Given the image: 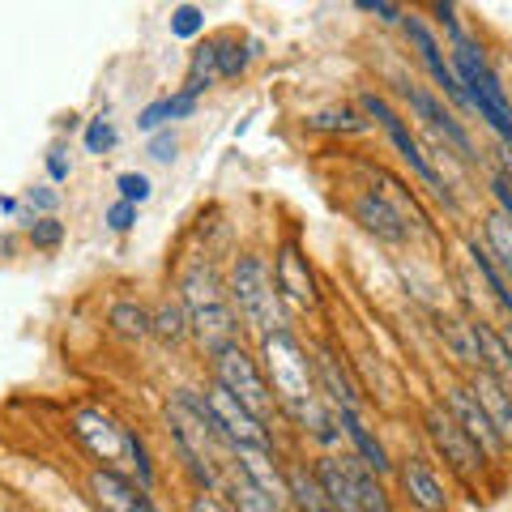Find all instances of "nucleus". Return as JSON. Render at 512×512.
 I'll return each mask as SVG.
<instances>
[{"label":"nucleus","mask_w":512,"mask_h":512,"mask_svg":"<svg viewBox=\"0 0 512 512\" xmlns=\"http://www.w3.org/2000/svg\"><path fill=\"white\" fill-rule=\"evenodd\" d=\"M261 372H265V384H269V393H274V402L291 414V419H299L303 427H312V436L333 440L329 414L320 410L316 367H312L308 350L299 346V338L291 329L261 338Z\"/></svg>","instance_id":"obj_1"},{"label":"nucleus","mask_w":512,"mask_h":512,"mask_svg":"<svg viewBox=\"0 0 512 512\" xmlns=\"http://www.w3.org/2000/svg\"><path fill=\"white\" fill-rule=\"evenodd\" d=\"M171 436L180 444V457L188 461V470L197 474L201 491L218 487V453H231V440L222 436L218 419L210 414V402L197 389H180L175 402L167 406Z\"/></svg>","instance_id":"obj_2"},{"label":"nucleus","mask_w":512,"mask_h":512,"mask_svg":"<svg viewBox=\"0 0 512 512\" xmlns=\"http://www.w3.org/2000/svg\"><path fill=\"white\" fill-rule=\"evenodd\" d=\"M231 299H235L239 316H244V325L256 329L261 338L286 329V312H282L286 303L278 299L274 274H269V265L256 252H244L235 261V269H231Z\"/></svg>","instance_id":"obj_3"},{"label":"nucleus","mask_w":512,"mask_h":512,"mask_svg":"<svg viewBox=\"0 0 512 512\" xmlns=\"http://www.w3.org/2000/svg\"><path fill=\"white\" fill-rule=\"evenodd\" d=\"M214 384H222V389H227L244 410H252L261 423H265L269 414H274V406H278L274 393H269V384H265L261 363H256L239 342L222 346L218 355H214Z\"/></svg>","instance_id":"obj_4"},{"label":"nucleus","mask_w":512,"mask_h":512,"mask_svg":"<svg viewBox=\"0 0 512 512\" xmlns=\"http://www.w3.org/2000/svg\"><path fill=\"white\" fill-rule=\"evenodd\" d=\"M274 291L282 303H291V308H316L320 303V291H316V274L308 265V256L299 252L295 239H286L274 256Z\"/></svg>","instance_id":"obj_5"},{"label":"nucleus","mask_w":512,"mask_h":512,"mask_svg":"<svg viewBox=\"0 0 512 512\" xmlns=\"http://www.w3.org/2000/svg\"><path fill=\"white\" fill-rule=\"evenodd\" d=\"M205 402H210V414L218 419L222 436L231 440V448H274V444H269V427L256 419L252 410L239 406L235 397L222 389V384H214V389L205 393Z\"/></svg>","instance_id":"obj_6"},{"label":"nucleus","mask_w":512,"mask_h":512,"mask_svg":"<svg viewBox=\"0 0 512 512\" xmlns=\"http://www.w3.org/2000/svg\"><path fill=\"white\" fill-rule=\"evenodd\" d=\"M73 431L94 457L103 461V470H116L128 457V427H120L111 414L103 410H77L73 414Z\"/></svg>","instance_id":"obj_7"},{"label":"nucleus","mask_w":512,"mask_h":512,"mask_svg":"<svg viewBox=\"0 0 512 512\" xmlns=\"http://www.w3.org/2000/svg\"><path fill=\"white\" fill-rule=\"evenodd\" d=\"M427 436H431V444H436L440 448V453H444V461H448V466H453L457 474H474L478 466H483V453H478V448H474V440L466 436V431H461L457 423H453V414H448L444 406H431L427 410Z\"/></svg>","instance_id":"obj_8"},{"label":"nucleus","mask_w":512,"mask_h":512,"mask_svg":"<svg viewBox=\"0 0 512 512\" xmlns=\"http://www.w3.org/2000/svg\"><path fill=\"white\" fill-rule=\"evenodd\" d=\"M444 410L453 414V423H457V427H461V431H466V436L474 440V448H478V453H483V457H495V453H500V448H504V440L495 436L491 419L483 414V406H478V397H474L470 389H461V384H457V389H448V402H444Z\"/></svg>","instance_id":"obj_9"},{"label":"nucleus","mask_w":512,"mask_h":512,"mask_svg":"<svg viewBox=\"0 0 512 512\" xmlns=\"http://www.w3.org/2000/svg\"><path fill=\"white\" fill-rule=\"evenodd\" d=\"M363 107H367V111H372V116H376V120L384 124V133H389V137H393V146H397V150H402V158H406V163H410L414 171H419V175H423V180H427L431 188H436V192H440V197H448V192H444V180H440V171H436V167H431V163H427V154L419 150V141H414V137H410V128H406L402 120H397V116H393V107H389V103H384V99H376V94H367V99H363Z\"/></svg>","instance_id":"obj_10"},{"label":"nucleus","mask_w":512,"mask_h":512,"mask_svg":"<svg viewBox=\"0 0 512 512\" xmlns=\"http://www.w3.org/2000/svg\"><path fill=\"white\" fill-rule=\"evenodd\" d=\"M90 495L103 512H158L150 491H141L137 483H128L120 470H94L90 474Z\"/></svg>","instance_id":"obj_11"},{"label":"nucleus","mask_w":512,"mask_h":512,"mask_svg":"<svg viewBox=\"0 0 512 512\" xmlns=\"http://www.w3.org/2000/svg\"><path fill=\"white\" fill-rule=\"evenodd\" d=\"M397 478H402L406 500L419 512H444L448 508V491L440 483V474L431 470L423 457H406L402 466H397Z\"/></svg>","instance_id":"obj_12"},{"label":"nucleus","mask_w":512,"mask_h":512,"mask_svg":"<svg viewBox=\"0 0 512 512\" xmlns=\"http://www.w3.org/2000/svg\"><path fill=\"white\" fill-rule=\"evenodd\" d=\"M312 367H316V384H320V393H329V402L338 406V410H346V414H359V389H355V384H350V376H346L342 359L333 355V350H316Z\"/></svg>","instance_id":"obj_13"},{"label":"nucleus","mask_w":512,"mask_h":512,"mask_svg":"<svg viewBox=\"0 0 512 512\" xmlns=\"http://www.w3.org/2000/svg\"><path fill=\"white\" fill-rule=\"evenodd\" d=\"M470 393L478 397V406H483V414L491 419L495 436H500L504 444H512V393L504 389V380H495L491 372H478Z\"/></svg>","instance_id":"obj_14"},{"label":"nucleus","mask_w":512,"mask_h":512,"mask_svg":"<svg viewBox=\"0 0 512 512\" xmlns=\"http://www.w3.org/2000/svg\"><path fill=\"white\" fill-rule=\"evenodd\" d=\"M231 457H235V470L244 474L248 483L261 487L265 495H274V500L286 495V478L274 466V448H231Z\"/></svg>","instance_id":"obj_15"},{"label":"nucleus","mask_w":512,"mask_h":512,"mask_svg":"<svg viewBox=\"0 0 512 512\" xmlns=\"http://www.w3.org/2000/svg\"><path fill=\"white\" fill-rule=\"evenodd\" d=\"M355 218L363 222V231H372L376 239H389V244H402V239H406L402 214H397L393 205L380 197V192H363V197L355 201Z\"/></svg>","instance_id":"obj_16"},{"label":"nucleus","mask_w":512,"mask_h":512,"mask_svg":"<svg viewBox=\"0 0 512 512\" xmlns=\"http://www.w3.org/2000/svg\"><path fill=\"white\" fill-rule=\"evenodd\" d=\"M312 474H316V483L325 487L333 512H363L359 500H355V483H350V470H346L342 457H320Z\"/></svg>","instance_id":"obj_17"},{"label":"nucleus","mask_w":512,"mask_h":512,"mask_svg":"<svg viewBox=\"0 0 512 512\" xmlns=\"http://www.w3.org/2000/svg\"><path fill=\"white\" fill-rule=\"evenodd\" d=\"M406 99H410V107L419 111V116H423L427 124H436L440 133H444L448 141H453V146H457L461 154H474V150H470V137H466V128H461L453 116H448V111H444L436 99H431V94H423L419 86H406Z\"/></svg>","instance_id":"obj_18"},{"label":"nucleus","mask_w":512,"mask_h":512,"mask_svg":"<svg viewBox=\"0 0 512 512\" xmlns=\"http://www.w3.org/2000/svg\"><path fill=\"white\" fill-rule=\"evenodd\" d=\"M282 478H286V495L295 500L299 512H333L325 487L316 483V474H312L308 466H286Z\"/></svg>","instance_id":"obj_19"},{"label":"nucleus","mask_w":512,"mask_h":512,"mask_svg":"<svg viewBox=\"0 0 512 512\" xmlns=\"http://www.w3.org/2000/svg\"><path fill=\"white\" fill-rule=\"evenodd\" d=\"M338 423H342V431L350 436V444H355V453H359V461L367 470H372L376 478L380 474H389V457H384V448H380V440L367 431L363 423H359V414H346V410H338Z\"/></svg>","instance_id":"obj_20"},{"label":"nucleus","mask_w":512,"mask_h":512,"mask_svg":"<svg viewBox=\"0 0 512 512\" xmlns=\"http://www.w3.org/2000/svg\"><path fill=\"white\" fill-rule=\"evenodd\" d=\"M214 82H222V73H218V39H205L197 52H192V60H188L184 94H192V99H197V94L210 90Z\"/></svg>","instance_id":"obj_21"},{"label":"nucleus","mask_w":512,"mask_h":512,"mask_svg":"<svg viewBox=\"0 0 512 512\" xmlns=\"http://www.w3.org/2000/svg\"><path fill=\"white\" fill-rule=\"evenodd\" d=\"M342 461H346V470H350V483H355L359 508L363 512H393L389 495H384V487H380V478L367 470V466H359V457H342Z\"/></svg>","instance_id":"obj_22"},{"label":"nucleus","mask_w":512,"mask_h":512,"mask_svg":"<svg viewBox=\"0 0 512 512\" xmlns=\"http://www.w3.org/2000/svg\"><path fill=\"white\" fill-rule=\"evenodd\" d=\"M227 495H231V512H278V504H282L274 495H265L256 483H248L239 470L227 478Z\"/></svg>","instance_id":"obj_23"},{"label":"nucleus","mask_w":512,"mask_h":512,"mask_svg":"<svg viewBox=\"0 0 512 512\" xmlns=\"http://www.w3.org/2000/svg\"><path fill=\"white\" fill-rule=\"evenodd\" d=\"M107 320H111V329H116V333H124V338H150V329H154V316L141 308V303H133V299L111 303Z\"/></svg>","instance_id":"obj_24"},{"label":"nucleus","mask_w":512,"mask_h":512,"mask_svg":"<svg viewBox=\"0 0 512 512\" xmlns=\"http://www.w3.org/2000/svg\"><path fill=\"white\" fill-rule=\"evenodd\" d=\"M150 333H158L167 346H180L184 338H188V312H184V303H163V308L154 312V329Z\"/></svg>","instance_id":"obj_25"},{"label":"nucleus","mask_w":512,"mask_h":512,"mask_svg":"<svg viewBox=\"0 0 512 512\" xmlns=\"http://www.w3.org/2000/svg\"><path fill=\"white\" fill-rule=\"evenodd\" d=\"M308 124L320 128V133H363L367 128V120L359 116L355 107H325V111H316Z\"/></svg>","instance_id":"obj_26"},{"label":"nucleus","mask_w":512,"mask_h":512,"mask_svg":"<svg viewBox=\"0 0 512 512\" xmlns=\"http://www.w3.org/2000/svg\"><path fill=\"white\" fill-rule=\"evenodd\" d=\"M248 56H256V43H239L235 35H218V73L239 77L248 69Z\"/></svg>","instance_id":"obj_27"},{"label":"nucleus","mask_w":512,"mask_h":512,"mask_svg":"<svg viewBox=\"0 0 512 512\" xmlns=\"http://www.w3.org/2000/svg\"><path fill=\"white\" fill-rule=\"evenodd\" d=\"M487 252L500 256L504 274L512 278V218H504V214H491L487 218Z\"/></svg>","instance_id":"obj_28"},{"label":"nucleus","mask_w":512,"mask_h":512,"mask_svg":"<svg viewBox=\"0 0 512 512\" xmlns=\"http://www.w3.org/2000/svg\"><path fill=\"white\" fill-rule=\"evenodd\" d=\"M128 461H133V470H137V487H141V491H150V487H154V466H150L146 440H141L133 427H128Z\"/></svg>","instance_id":"obj_29"},{"label":"nucleus","mask_w":512,"mask_h":512,"mask_svg":"<svg viewBox=\"0 0 512 512\" xmlns=\"http://www.w3.org/2000/svg\"><path fill=\"white\" fill-rule=\"evenodd\" d=\"M86 150H90V154L116 150V124H111L107 116H94V120H90V128H86Z\"/></svg>","instance_id":"obj_30"},{"label":"nucleus","mask_w":512,"mask_h":512,"mask_svg":"<svg viewBox=\"0 0 512 512\" xmlns=\"http://www.w3.org/2000/svg\"><path fill=\"white\" fill-rule=\"evenodd\" d=\"M26 210L35 214V218H56V210H60V192H56V188H47V184L26 188Z\"/></svg>","instance_id":"obj_31"},{"label":"nucleus","mask_w":512,"mask_h":512,"mask_svg":"<svg viewBox=\"0 0 512 512\" xmlns=\"http://www.w3.org/2000/svg\"><path fill=\"white\" fill-rule=\"evenodd\" d=\"M201 26H205V18H201L197 5H180V9L171 13V35L175 39H197Z\"/></svg>","instance_id":"obj_32"},{"label":"nucleus","mask_w":512,"mask_h":512,"mask_svg":"<svg viewBox=\"0 0 512 512\" xmlns=\"http://www.w3.org/2000/svg\"><path fill=\"white\" fill-rule=\"evenodd\" d=\"M116 188H120V201H128V205H141V201H150V180L141 171H124L120 180H116Z\"/></svg>","instance_id":"obj_33"},{"label":"nucleus","mask_w":512,"mask_h":512,"mask_svg":"<svg viewBox=\"0 0 512 512\" xmlns=\"http://www.w3.org/2000/svg\"><path fill=\"white\" fill-rule=\"evenodd\" d=\"M26 235H30V244L35 248H56L60 239H64V222H56V218H35L26 227Z\"/></svg>","instance_id":"obj_34"},{"label":"nucleus","mask_w":512,"mask_h":512,"mask_svg":"<svg viewBox=\"0 0 512 512\" xmlns=\"http://www.w3.org/2000/svg\"><path fill=\"white\" fill-rule=\"evenodd\" d=\"M107 227L116 231V235H124V231H133L137 227V205H128V201H116L107 210Z\"/></svg>","instance_id":"obj_35"},{"label":"nucleus","mask_w":512,"mask_h":512,"mask_svg":"<svg viewBox=\"0 0 512 512\" xmlns=\"http://www.w3.org/2000/svg\"><path fill=\"white\" fill-rule=\"evenodd\" d=\"M175 154H180V137H175L171 128H163V133L150 137V158H158V163H171Z\"/></svg>","instance_id":"obj_36"},{"label":"nucleus","mask_w":512,"mask_h":512,"mask_svg":"<svg viewBox=\"0 0 512 512\" xmlns=\"http://www.w3.org/2000/svg\"><path fill=\"white\" fill-rule=\"evenodd\" d=\"M167 120H171V99H158V103H150V107L137 116V124L146 128V133H158V128H163Z\"/></svg>","instance_id":"obj_37"},{"label":"nucleus","mask_w":512,"mask_h":512,"mask_svg":"<svg viewBox=\"0 0 512 512\" xmlns=\"http://www.w3.org/2000/svg\"><path fill=\"white\" fill-rule=\"evenodd\" d=\"M188 512H231V504L218 500L214 491H197V495L188 500Z\"/></svg>","instance_id":"obj_38"},{"label":"nucleus","mask_w":512,"mask_h":512,"mask_svg":"<svg viewBox=\"0 0 512 512\" xmlns=\"http://www.w3.org/2000/svg\"><path fill=\"white\" fill-rule=\"evenodd\" d=\"M359 9L363 13H376L380 22H402L406 18V13L397 9V5H389V0H359Z\"/></svg>","instance_id":"obj_39"},{"label":"nucleus","mask_w":512,"mask_h":512,"mask_svg":"<svg viewBox=\"0 0 512 512\" xmlns=\"http://www.w3.org/2000/svg\"><path fill=\"white\" fill-rule=\"evenodd\" d=\"M47 175H52L56 184H64V180H69V175H73V163H69V158H64V150H60V146H56L52 154H47Z\"/></svg>","instance_id":"obj_40"},{"label":"nucleus","mask_w":512,"mask_h":512,"mask_svg":"<svg viewBox=\"0 0 512 512\" xmlns=\"http://www.w3.org/2000/svg\"><path fill=\"white\" fill-rule=\"evenodd\" d=\"M192 111H197V99H192V94H171V120H188Z\"/></svg>","instance_id":"obj_41"},{"label":"nucleus","mask_w":512,"mask_h":512,"mask_svg":"<svg viewBox=\"0 0 512 512\" xmlns=\"http://www.w3.org/2000/svg\"><path fill=\"white\" fill-rule=\"evenodd\" d=\"M18 210H22L18 197H0V214H18Z\"/></svg>","instance_id":"obj_42"}]
</instances>
